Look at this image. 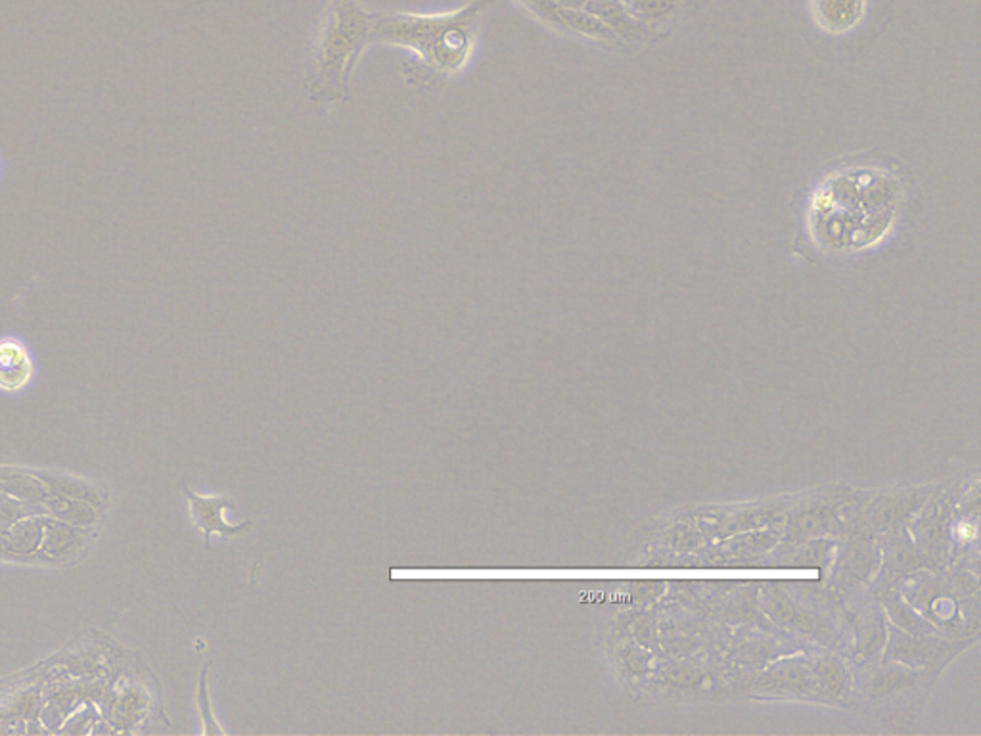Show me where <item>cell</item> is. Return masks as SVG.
<instances>
[{
    "label": "cell",
    "mask_w": 981,
    "mask_h": 736,
    "mask_svg": "<svg viewBox=\"0 0 981 736\" xmlns=\"http://www.w3.org/2000/svg\"><path fill=\"white\" fill-rule=\"evenodd\" d=\"M909 198V179L894 160L859 156L839 161L807 191L804 238L829 259L867 256L894 236Z\"/></svg>",
    "instance_id": "1"
},
{
    "label": "cell",
    "mask_w": 981,
    "mask_h": 736,
    "mask_svg": "<svg viewBox=\"0 0 981 736\" xmlns=\"http://www.w3.org/2000/svg\"><path fill=\"white\" fill-rule=\"evenodd\" d=\"M493 0H470L456 12L441 16L375 14L372 45L383 42L415 54L416 77H453L468 64L479 27Z\"/></svg>",
    "instance_id": "2"
},
{
    "label": "cell",
    "mask_w": 981,
    "mask_h": 736,
    "mask_svg": "<svg viewBox=\"0 0 981 736\" xmlns=\"http://www.w3.org/2000/svg\"><path fill=\"white\" fill-rule=\"evenodd\" d=\"M372 33L375 12L359 0H332L312 37L305 97L317 105L347 100L353 68L372 45Z\"/></svg>",
    "instance_id": "3"
},
{
    "label": "cell",
    "mask_w": 981,
    "mask_h": 736,
    "mask_svg": "<svg viewBox=\"0 0 981 736\" xmlns=\"http://www.w3.org/2000/svg\"><path fill=\"white\" fill-rule=\"evenodd\" d=\"M183 489L184 495H186L188 504H191L192 524H194V528L200 529L201 533H204V539H206L208 547L209 537L213 536V533H219V536L229 541V539L246 533L254 526L252 520L242 522V524H236V526H232V524L226 522L224 513L231 511L232 506H234L231 496L196 495L186 483H184Z\"/></svg>",
    "instance_id": "4"
},
{
    "label": "cell",
    "mask_w": 981,
    "mask_h": 736,
    "mask_svg": "<svg viewBox=\"0 0 981 736\" xmlns=\"http://www.w3.org/2000/svg\"><path fill=\"white\" fill-rule=\"evenodd\" d=\"M814 24L829 35L855 32L867 16V0H811Z\"/></svg>",
    "instance_id": "5"
},
{
    "label": "cell",
    "mask_w": 981,
    "mask_h": 736,
    "mask_svg": "<svg viewBox=\"0 0 981 736\" xmlns=\"http://www.w3.org/2000/svg\"><path fill=\"white\" fill-rule=\"evenodd\" d=\"M33 360L20 340H0V390L20 392L32 382Z\"/></svg>",
    "instance_id": "6"
},
{
    "label": "cell",
    "mask_w": 981,
    "mask_h": 736,
    "mask_svg": "<svg viewBox=\"0 0 981 736\" xmlns=\"http://www.w3.org/2000/svg\"><path fill=\"white\" fill-rule=\"evenodd\" d=\"M209 665L211 664L206 665V667L201 670L200 688H198V708H200L201 721H204L201 733H204V735H224V728L217 723V717L213 715V710H211V700H209Z\"/></svg>",
    "instance_id": "7"
},
{
    "label": "cell",
    "mask_w": 981,
    "mask_h": 736,
    "mask_svg": "<svg viewBox=\"0 0 981 736\" xmlns=\"http://www.w3.org/2000/svg\"><path fill=\"white\" fill-rule=\"evenodd\" d=\"M958 537L965 539V541H970V539L976 537V526H972V524H960L958 526Z\"/></svg>",
    "instance_id": "8"
}]
</instances>
